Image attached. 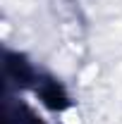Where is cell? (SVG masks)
I'll list each match as a JSON object with an SVG mask.
<instances>
[{
  "label": "cell",
  "instance_id": "cell-1",
  "mask_svg": "<svg viewBox=\"0 0 122 124\" xmlns=\"http://www.w3.org/2000/svg\"><path fill=\"white\" fill-rule=\"evenodd\" d=\"M65 124H79V117H77L74 112H67L65 115Z\"/></svg>",
  "mask_w": 122,
  "mask_h": 124
}]
</instances>
